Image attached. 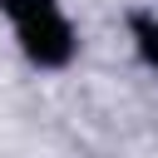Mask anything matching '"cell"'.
Wrapping results in <instances>:
<instances>
[{"instance_id":"3","label":"cell","mask_w":158,"mask_h":158,"mask_svg":"<svg viewBox=\"0 0 158 158\" xmlns=\"http://www.w3.org/2000/svg\"><path fill=\"white\" fill-rule=\"evenodd\" d=\"M0 10L20 25V20H35V15H44V10H59L54 0H0Z\"/></svg>"},{"instance_id":"2","label":"cell","mask_w":158,"mask_h":158,"mask_svg":"<svg viewBox=\"0 0 158 158\" xmlns=\"http://www.w3.org/2000/svg\"><path fill=\"white\" fill-rule=\"evenodd\" d=\"M133 40H138V54L158 69V20L153 15H133Z\"/></svg>"},{"instance_id":"1","label":"cell","mask_w":158,"mask_h":158,"mask_svg":"<svg viewBox=\"0 0 158 158\" xmlns=\"http://www.w3.org/2000/svg\"><path fill=\"white\" fill-rule=\"evenodd\" d=\"M15 30H20V49L35 64H44V69H54V64H64L74 54V30H69V20L59 10H44L35 20H20Z\"/></svg>"}]
</instances>
